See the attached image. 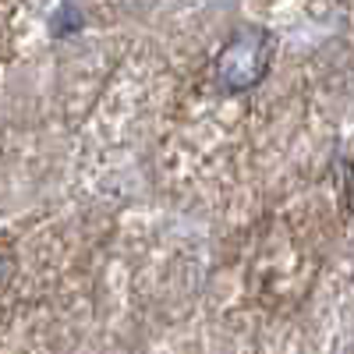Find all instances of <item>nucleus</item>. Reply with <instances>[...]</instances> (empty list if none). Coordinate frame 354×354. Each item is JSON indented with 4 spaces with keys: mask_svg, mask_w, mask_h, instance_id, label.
<instances>
[{
    "mask_svg": "<svg viewBox=\"0 0 354 354\" xmlns=\"http://www.w3.org/2000/svg\"><path fill=\"white\" fill-rule=\"evenodd\" d=\"M270 61H273V36L266 32V28L245 25L216 53L213 78L220 85V93H230V96L234 93H248V88H255L266 78Z\"/></svg>",
    "mask_w": 354,
    "mask_h": 354,
    "instance_id": "1",
    "label": "nucleus"
}]
</instances>
